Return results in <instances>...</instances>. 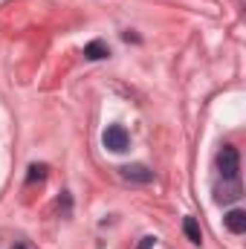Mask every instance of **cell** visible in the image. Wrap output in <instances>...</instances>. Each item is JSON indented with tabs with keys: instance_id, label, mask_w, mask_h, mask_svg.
Masks as SVG:
<instances>
[{
	"instance_id": "obj_5",
	"label": "cell",
	"mask_w": 246,
	"mask_h": 249,
	"mask_svg": "<svg viewBox=\"0 0 246 249\" xmlns=\"http://www.w3.org/2000/svg\"><path fill=\"white\" fill-rule=\"evenodd\" d=\"M229 186H223L217 191V203H235L238 197H241V183L238 180H226Z\"/></svg>"
},
{
	"instance_id": "obj_6",
	"label": "cell",
	"mask_w": 246,
	"mask_h": 249,
	"mask_svg": "<svg viewBox=\"0 0 246 249\" xmlns=\"http://www.w3.org/2000/svg\"><path fill=\"white\" fill-rule=\"evenodd\" d=\"M84 55H87L90 61H102V58H107V55H110V50H107V44H105V41H93V44H87V47H84Z\"/></svg>"
},
{
	"instance_id": "obj_9",
	"label": "cell",
	"mask_w": 246,
	"mask_h": 249,
	"mask_svg": "<svg viewBox=\"0 0 246 249\" xmlns=\"http://www.w3.org/2000/svg\"><path fill=\"white\" fill-rule=\"evenodd\" d=\"M154 244H157V238H151V235H148V238H142V244H139V249H151Z\"/></svg>"
},
{
	"instance_id": "obj_2",
	"label": "cell",
	"mask_w": 246,
	"mask_h": 249,
	"mask_svg": "<svg viewBox=\"0 0 246 249\" xmlns=\"http://www.w3.org/2000/svg\"><path fill=\"white\" fill-rule=\"evenodd\" d=\"M102 142H105V148H110V151L122 154L124 148H127V130H124L122 124H110V127L105 130Z\"/></svg>"
},
{
	"instance_id": "obj_3",
	"label": "cell",
	"mask_w": 246,
	"mask_h": 249,
	"mask_svg": "<svg viewBox=\"0 0 246 249\" xmlns=\"http://www.w3.org/2000/svg\"><path fill=\"white\" fill-rule=\"evenodd\" d=\"M122 177L127 180V183H139V186H145V183H151V180H154V171H151V168H145V165H124Z\"/></svg>"
},
{
	"instance_id": "obj_7",
	"label": "cell",
	"mask_w": 246,
	"mask_h": 249,
	"mask_svg": "<svg viewBox=\"0 0 246 249\" xmlns=\"http://www.w3.org/2000/svg\"><path fill=\"white\" fill-rule=\"evenodd\" d=\"M183 232H185V238H188L191 244H200V241H203V232H200V223H197L194 217H185V220H183Z\"/></svg>"
},
{
	"instance_id": "obj_1",
	"label": "cell",
	"mask_w": 246,
	"mask_h": 249,
	"mask_svg": "<svg viewBox=\"0 0 246 249\" xmlns=\"http://www.w3.org/2000/svg\"><path fill=\"white\" fill-rule=\"evenodd\" d=\"M217 168L223 174V180H238V171H241V154L235 145H223L217 151Z\"/></svg>"
},
{
	"instance_id": "obj_4",
	"label": "cell",
	"mask_w": 246,
	"mask_h": 249,
	"mask_svg": "<svg viewBox=\"0 0 246 249\" xmlns=\"http://www.w3.org/2000/svg\"><path fill=\"white\" fill-rule=\"evenodd\" d=\"M223 220H226V229L232 235H244L246 232V212H241V209H232Z\"/></svg>"
},
{
	"instance_id": "obj_10",
	"label": "cell",
	"mask_w": 246,
	"mask_h": 249,
	"mask_svg": "<svg viewBox=\"0 0 246 249\" xmlns=\"http://www.w3.org/2000/svg\"><path fill=\"white\" fill-rule=\"evenodd\" d=\"M15 249H26V247H23V244H18V247H15Z\"/></svg>"
},
{
	"instance_id": "obj_8",
	"label": "cell",
	"mask_w": 246,
	"mask_h": 249,
	"mask_svg": "<svg viewBox=\"0 0 246 249\" xmlns=\"http://www.w3.org/2000/svg\"><path fill=\"white\" fill-rule=\"evenodd\" d=\"M44 177H47V165H32L26 180H29V183H35V180H44Z\"/></svg>"
}]
</instances>
